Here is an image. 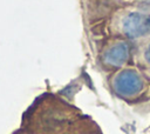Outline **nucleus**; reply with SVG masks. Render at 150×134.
Masks as SVG:
<instances>
[{"mask_svg":"<svg viewBox=\"0 0 150 134\" xmlns=\"http://www.w3.org/2000/svg\"><path fill=\"white\" fill-rule=\"evenodd\" d=\"M120 31L130 39L150 34V11L146 8H134L124 12L120 19Z\"/></svg>","mask_w":150,"mask_h":134,"instance_id":"1","label":"nucleus"},{"mask_svg":"<svg viewBox=\"0 0 150 134\" xmlns=\"http://www.w3.org/2000/svg\"><path fill=\"white\" fill-rule=\"evenodd\" d=\"M114 85L118 92L123 94H132L141 89L142 79L134 69H125L115 76Z\"/></svg>","mask_w":150,"mask_h":134,"instance_id":"2","label":"nucleus"},{"mask_svg":"<svg viewBox=\"0 0 150 134\" xmlns=\"http://www.w3.org/2000/svg\"><path fill=\"white\" fill-rule=\"evenodd\" d=\"M129 58V47L124 41H117L103 53V62L110 67H120Z\"/></svg>","mask_w":150,"mask_h":134,"instance_id":"3","label":"nucleus"},{"mask_svg":"<svg viewBox=\"0 0 150 134\" xmlns=\"http://www.w3.org/2000/svg\"><path fill=\"white\" fill-rule=\"evenodd\" d=\"M143 56H144V60H145V62L150 66V42L148 43V46L145 47V49H144V53H143Z\"/></svg>","mask_w":150,"mask_h":134,"instance_id":"4","label":"nucleus"}]
</instances>
